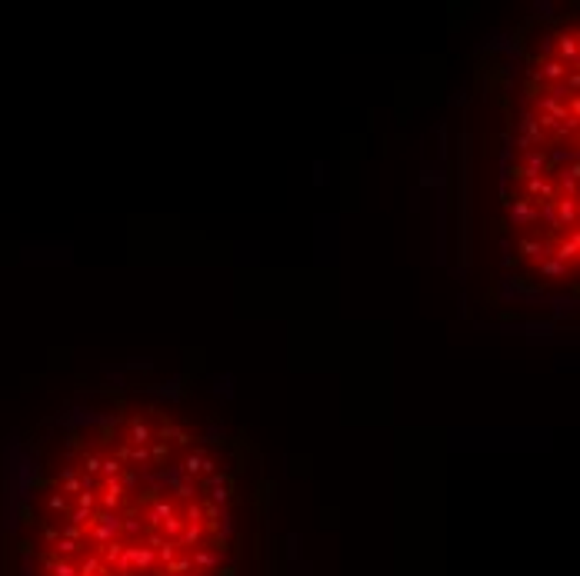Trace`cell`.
<instances>
[{
	"instance_id": "1",
	"label": "cell",
	"mask_w": 580,
	"mask_h": 576,
	"mask_svg": "<svg viewBox=\"0 0 580 576\" xmlns=\"http://www.w3.org/2000/svg\"><path fill=\"white\" fill-rule=\"evenodd\" d=\"M254 447L160 386L97 390L37 433L0 576H257Z\"/></svg>"
},
{
	"instance_id": "2",
	"label": "cell",
	"mask_w": 580,
	"mask_h": 576,
	"mask_svg": "<svg viewBox=\"0 0 580 576\" xmlns=\"http://www.w3.org/2000/svg\"><path fill=\"white\" fill-rule=\"evenodd\" d=\"M577 14H534L487 64V247L514 297L577 300Z\"/></svg>"
}]
</instances>
